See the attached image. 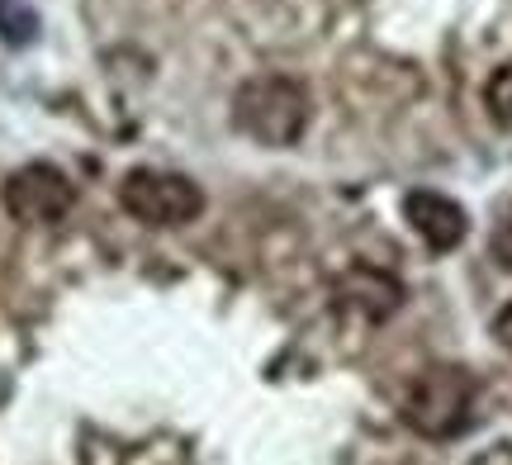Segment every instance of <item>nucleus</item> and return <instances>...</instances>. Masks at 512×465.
Here are the masks:
<instances>
[{
    "label": "nucleus",
    "mask_w": 512,
    "mask_h": 465,
    "mask_svg": "<svg viewBox=\"0 0 512 465\" xmlns=\"http://www.w3.org/2000/svg\"><path fill=\"white\" fill-rule=\"evenodd\" d=\"M233 124L261 148H294L309 129V91L294 76H252L233 95Z\"/></svg>",
    "instance_id": "nucleus-1"
},
{
    "label": "nucleus",
    "mask_w": 512,
    "mask_h": 465,
    "mask_svg": "<svg viewBox=\"0 0 512 465\" xmlns=\"http://www.w3.org/2000/svg\"><path fill=\"white\" fill-rule=\"evenodd\" d=\"M475 394L479 385L470 371H460V366H427L408 385V394H403V423L418 437H427V442H446V437L470 428Z\"/></svg>",
    "instance_id": "nucleus-2"
},
{
    "label": "nucleus",
    "mask_w": 512,
    "mask_h": 465,
    "mask_svg": "<svg viewBox=\"0 0 512 465\" xmlns=\"http://www.w3.org/2000/svg\"><path fill=\"white\" fill-rule=\"evenodd\" d=\"M119 205L147 228H185L204 214V190L176 171L133 167L119 186Z\"/></svg>",
    "instance_id": "nucleus-3"
},
{
    "label": "nucleus",
    "mask_w": 512,
    "mask_h": 465,
    "mask_svg": "<svg viewBox=\"0 0 512 465\" xmlns=\"http://www.w3.org/2000/svg\"><path fill=\"white\" fill-rule=\"evenodd\" d=\"M5 209L19 224H57L67 219V209L76 205V186L67 181V171L48 167V162H29L5 181Z\"/></svg>",
    "instance_id": "nucleus-4"
},
{
    "label": "nucleus",
    "mask_w": 512,
    "mask_h": 465,
    "mask_svg": "<svg viewBox=\"0 0 512 465\" xmlns=\"http://www.w3.org/2000/svg\"><path fill=\"white\" fill-rule=\"evenodd\" d=\"M403 214H408V224L418 233L432 252H451L465 242L470 233V214L456 205V200H446L437 190H413L408 200H403Z\"/></svg>",
    "instance_id": "nucleus-5"
},
{
    "label": "nucleus",
    "mask_w": 512,
    "mask_h": 465,
    "mask_svg": "<svg viewBox=\"0 0 512 465\" xmlns=\"http://www.w3.org/2000/svg\"><path fill=\"white\" fill-rule=\"evenodd\" d=\"M342 299H347L351 309H361L370 323H380V318H389L399 309L403 290L389 276H380V271H351V276L342 280Z\"/></svg>",
    "instance_id": "nucleus-6"
},
{
    "label": "nucleus",
    "mask_w": 512,
    "mask_h": 465,
    "mask_svg": "<svg viewBox=\"0 0 512 465\" xmlns=\"http://www.w3.org/2000/svg\"><path fill=\"white\" fill-rule=\"evenodd\" d=\"M484 105H489V119H494L498 129H512V62H503V67L489 76Z\"/></svg>",
    "instance_id": "nucleus-7"
},
{
    "label": "nucleus",
    "mask_w": 512,
    "mask_h": 465,
    "mask_svg": "<svg viewBox=\"0 0 512 465\" xmlns=\"http://www.w3.org/2000/svg\"><path fill=\"white\" fill-rule=\"evenodd\" d=\"M38 29V19L29 5H19V0H0V38L5 43H29Z\"/></svg>",
    "instance_id": "nucleus-8"
},
{
    "label": "nucleus",
    "mask_w": 512,
    "mask_h": 465,
    "mask_svg": "<svg viewBox=\"0 0 512 465\" xmlns=\"http://www.w3.org/2000/svg\"><path fill=\"white\" fill-rule=\"evenodd\" d=\"M489 252H494L498 266H508V271H512V205L503 209V219H498L494 242H489Z\"/></svg>",
    "instance_id": "nucleus-9"
},
{
    "label": "nucleus",
    "mask_w": 512,
    "mask_h": 465,
    "mask_svg": "<svg viewBox=\"0 0 512 465\" xmlns=\"http://www.w3.org/2000/svg\"><path fill=\"white\" fill-rule=\"evenodd\" d=\"M494 337H498V347L512 356V304H503L498 309V318H494Z\"/></svg>",
    "instance_id": "nucleus-10"
}]
</instances>
